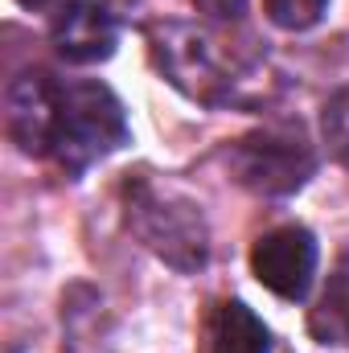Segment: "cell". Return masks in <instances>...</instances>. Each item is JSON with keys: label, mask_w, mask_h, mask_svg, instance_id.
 Instances as JSON below:
<instances>
[{"label": "cell", "mask_w": 349, "mask_h": 353, "mask_svg": "<svg viewBox=\"0 0 349 353\" xmlns=\"http://www.w3.org/2000/svg\"><path fill=\"white\" fill-rule=\"evenodd\" d=\"M214 353H271V333L243 300H226L214 316Z\"/></svg>", "instance_id": "obj_8"}, {"label": "cell", "mask_w": 349, "mask_h": 353, "mask_svg": "<svg viewBox=\"0 0 349 353\" xmlns=\"http://www.w3.org/2000/svg\"><path fill=\"white\" fill-rule=\"evenodd\" d=\"M193 8H197L201 17H210V21L230 25V21H239V17L247 12V0H193Z\"/></svg>", "instance_id": "obj_11"}, {"label": "cell", "mask_w": 349, "mask_h": 353, "mask_svg": "<svg viewBox=\"0 0 349 353\" xmlns=\"http://www.w3.org/2000/svg\"><path fill=\"white\" fill-rule=\"evenodd\" d=\"M263 8H267L271 25H279L288 33H304L325 17L329 0H263Z\"/></svg>", "instance_id": "obj_9"}, {"label": "cell", "mask_w": 349, "mask_h": 353, "mask_svg": "<svg viewBox=\"0 0 349 353\" xmlns=\"http://www.w3.org/2000/svg\"><path fill=\"white\" fill-rule=\"evenodd\" d=\"M62 87L46 70H25L4 87V132L25 157H54Z\"/></svg>", "instance_id": "obj_5"}, {"label": "cell", "mask_w": 349, "mask_h": 353, "mask_svg": "<svg viewBox=\"0 0 349 353\" xmlns=\"http://www.w3.org/2000/svg\"><path fill=\"white\" fill-rule=\"evenodd\" d=\"M317 263H321V247L308 226H275L259 234L251 247L255 279L279 300H304L312 288Z\"/></svg>", "instance_id": "obj_6"}, {"label": "cell", "mask_w": 349, "mask_h": 353, "mask_svg": "<svg viewBox=\"0 0 349 353\" xmlns=\"http://www.w3.org/2000/svg\"><path fill=\"white\" fill-rule=\"evenodd\" d=\"M128 230L177 271H201L210 259V226L201 205L157 176H132L123 185Z\"/></svg>", "instance_id": "obj_1"}, {"label": "cell", "mask_w": 349, "mask_h": 353, "mask_svg": "<svg viewBox=\"0 0 349 353\" xmlns=\"http://www.w3.org/2000/svg\"><path fill=\"white\" fill-rule=\"evenodd\" d=\"M94 4H99V8H107V12H111L115 21H123V17H128V12H132V8H136L140 0H94Z\"/></svg>", "instance_id": "obj_13"}, {"label": "cell", "mask_w": 349, "mask_h": 353, "mask_svg": "<svg viewBox=\"0 0 349 353\" xmlns=\"http://www.w3.org/2000/svg\"><path fill=\"white\" fill-rule=\"evenodd\" d=\"M115 41H119V21L94 0H74L66 12L54 17V50L74 66L107 62L115 54Z\"/></svg>", "instance_id": "obj_7"}, {"label": "cell", "mask_w": 349, "mask_h": 353, "mask_svg": "<svg viewBox=\"0 0 349 353\" xmlns=\"http://www.w3.org/2000/svg\"><path fill=\"white\" fill-rule=\"evenodd\" d=\"M226 165L243 189L259 197H288L304 189L308 176L317 173V148L308 144L300 123H267L230 144Z\"/></svg>", "instance_id": "obj_3"}, {"label": "cell", "mask_w": 349, "mask_h": 353, "mask_svg": "<svg viewBox=\"0 0 349 353\" xmlns=\"http://www.w3.org/2000/svg\"><path fill=\"white\" fill-rule=\"evenodd\" d=\"M321 132H325V144L329 152L349 165V87H341L329 103H325V115H321Z\"/></svg>", "instance_id": "obj_10"}, {"label": "cell", "mask_w": 349, "mask_h": 353, "mask_svg": "<svg viewBox=\"0 0 349 353\" xmlns=\"http://www.w3.org/2000/svg\"><path fill=\"white\" fill-rule=\"evenodd\" d=\"M17 4H25L29 12H50V17H58V12H66L74 0H17Z\"/></svg>", "instance_id": "obj_12"}, {"label": "cell", "mask_w": 349, "mask_h": 353, "mask_svg": "<svg viewBox=\"0 0 349 353\" xmlns=\"http://www.w3.org/2000/svg\"><path fill=\"white\" fill-rule=\"evenodd\" d=\"M128 144V115L115 90L103 83H66L54 157L70 176L87 173L94 161Z\"/></svg>", "instance_id": "obj_2"}, {"label": "cell", "mask_w": 349, "mask_h": 353, "mask_svg": "<svg viewBox=\"0 0 349 353\" xmlns=\"http://www.w3.org/2000/svg\"><path fill=\"white\" fill-rule=\"evenodd\" d=\"M148 46H152L157 70L181 94H189L197 103H230L235 99L239 74L206 29L185 25V21H165V25L148 29Z\"/></svg>", "instance_id": "obj_4"}]
</instances>
